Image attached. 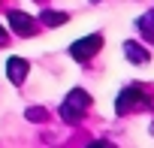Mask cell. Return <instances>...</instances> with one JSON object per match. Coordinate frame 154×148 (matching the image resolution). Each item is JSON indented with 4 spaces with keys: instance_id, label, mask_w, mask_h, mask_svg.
Masks as SVG:
<instances>
[{
    "instance_id": "cell-1",
    "label": "cell",
    "mask_w": 154,
    "mask_h": 148,
    "mask_svg": "<svg viewBox=\"0 0 154 148\" xmlns=\"http://www.w3.org/2000/svg\"><path fill=\"white\" fill-rule=\"evenodd\" d=\"M100 45H103V39H100V36H91V39H85V42H75V45H72L69 51H72V57H79V60H85V57H88L91 51H97Z\"/></svg>"
},
{
    "instance_id": "cell-2",
    "label": "cell",
    "mask_w": 154,
    "mask_h": 148,
    "mask_svg": "<svg viewBox=\"0 0 154 148\" xmlns=\"http://www.w3.org/2000/svg\"><path fill=\"white\" fill-rule=\"evenodd\" d=\"M9 76H12V82H21V79L27 76V63H24L21 57H12V60H9Z\"/></svg>"
},
{
    "instance_id": "cell-3",
    "label": "cell",
    "mask_w": 154,
    "mask_h": 148,
    "mask_svg": "<svg viewBox=\"0 0 154 148\" xmlns=\"http://www.w3.org/2000/svg\"><path fill=\"white\" fill-rule=\"evenodd\" d=\"M12 24L21 30V33H33V18H27V15H21V12H12Z\"/></svg>"
},
{
    "instance_id": "cell-4",
    "label": "cell",
    "mask_w": 154,
    "mask_h": 148,
    "mask_svg": "<svg viewBox=\"0 0 154 148\" xmlns=\"http://www.w3.org/2000/svg\"><path fill=\"white\" fill-rule=\"evenodd\" d=\"M124 48H127V54H130V60H133V63H145V60H148V51H145V48H136L133 42H127Z\"/></svg>"
},
{
    "instance_id": "cell-5",
    "label": "cell",
    "mask_w": 154,
    "mask_h": 148,
    "mask_svg": "<svg viewBox=\"0 0 154 148\" xmlns=\"http://www.w3.org/2000/svg\"><path fill=\"white\" fill-rule=\"evenodd\" d=\"M3 39H6V33H3V30H0V42H3Z\"/></svg>"
}]
</instances>
